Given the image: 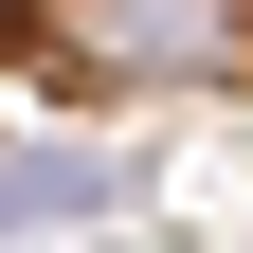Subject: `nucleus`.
I'll list each match as a JSON object with an SVG mask.
<instances>
[{
    "instance_id": "f257e3e1",
    "label": "nucleus",
    "mask_w": 253,
    "mask_h": 253,
    "mask_svg": "<svg viewBox=\"0 0 253 253\" xmlns=\"http://www.w3.org/2000/svg\"><path fill=\"white\" fill-rule=\"evenodd\" d=\"M37 18H54V54L109 73V90H217V73L253 54L235 0H37Z\"/></svg>"
},
{
    "instance_id": "f03ea898",
    "label": "nucleus",
    "mask_w": 253,
    "mask_h": 253,
    "mask_svg": "<svg viewBox=\"0 0 253 253\" xmlns=\"http://www.w3.org/2000/svg\"><path fill=\"white\" fill-rule=\"evenodd\" d=\"M109 217H126V163H109V145H90V163H73V145L0 163V253H73V235H109Z\"/></svg>"
},
{
    "instance_id": "7ed1b4c3",
    "label": "nucleus",
    "mask_w": 253,
    "mask_h": 253,
    "mask_svg": "<svg viewBox=\"0 0 253 253\" xmlns=\"http://www.w3.org/2000/svg\"><path fill=\"white\" fill-rule=\"evenodd\" d=\"M73 253H90V235H73ZM109 253H126V235H109Z\"/></svg>"
}]
</instances>
